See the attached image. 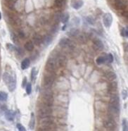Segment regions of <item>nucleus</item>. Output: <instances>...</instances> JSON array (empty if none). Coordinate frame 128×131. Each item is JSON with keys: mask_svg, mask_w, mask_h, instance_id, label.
<instances>
[{"mask_svg": "<svg viewBox=\"0 0 128 131\" xmlns=\"http://www.w3.org/2000/svg\"><path fill=\"white\" fill-rule=\"evenodd\" d=\"M32 39H33V44L37 46H39L40 45H41L42 41V37L39 34L34 35Z\"/></svg>", "mask_w": 128, "mask_h": 131, "instance_id": "19", "label": "nucleus"}, {"mask_svg": "<svg viewBox=\"0 0 128 131\" xmlns=\"http://www.w3.org/2000/svg\"><path fill=\"white\" fill-rule=\"evenodd\" d=\"M66 4V2L65 0H55L54 2V5L56 8H59V9H61Z\"/></svg>", "mask_w": 128, "mask_h": 131, "instance_id": "26", "label": "nucleus"}, {"mask_svg": "<svg viewBox=\"0 0 128 131\" xmlns=\"http://www.w3.org/2000/svg\"><path fill=\"white\" fill-rule=\"evenodd\" d=\"M54 72L48 71L47 73H44L43 77V87L44 88H51L54 84L55 80V75Z\"/></svg>", "mask_w": 128, "mask_h": 131, "instance_id": "5", "label": "nucleus"}, {"mask_svg": "<svg viewBox=\"0 0 128 131\" xmlns=\"http://www.w3.org/2000/svg\"><path fill=\"white\" fill-rule=\"evenodd\" d=\"M59 31V24H54V26L51 27V32L53 34H56L57 32Z\"/></svg>", "mask_w": 128, "mask_h": 131, "instance_id": "37", "label": "nucleus"}, {"mask_svg": "<svg viewBox=\"0 0 128 131\" xmlns=\"http://www.w3.org/2000/svg\"><path fill=\"white\" fill-rule=\"evenodd\" d=\"M30 65V60L28 58H26L23 60V61L21 62V69L23 70H26L29 68V66Z\"/></svg>", "mask_w": 128, "mask_h": 131, "instance_id": "21", "label": "nucleus"}, {"mask_svg": "<svg viewBox=\"0 0 128 131\" xmlns=\"http://www.w3.org/2000/svg\"><path fill=\"white\" fill-rule=\"evenodd\" d=\"M27 83H28V80H27V78L25 76V77L23 78V82H22V88H26V85H27Z\"/></svg>", "mask_w": 128, "mask_h": 131, "instance_id": "42", "label": "nucleus"}, {"mask_svg": "<svg viewBox=\"0 0 128 131\" xmlns=\"http://www.w3.org/2000/svg\"><path fill=\"white\" fill-rule=\"evenodd\" d=\"M16 116V112L13 110H6L5 111V118L9 121H13Z\"/></svg>", "mask_w": 128, "mask_h": 131, "instance_id": "14", "label": "nucleus"}, {"mask_svg": "<svg viewBox=\"0 0 128 131\" xmlns=\"http://www.w3.org/2000/svg\"><path fill=\"white\" fill-rule=\"evenodd\" d=\"M56 61L58 63V65L59 67H63V66H65L67 62V59H66V57L63 55L61 54H58V56L56 57Z\"/></svg>", "mask_w": 128, "mask_h": 131, "instance_id": "12", "label": "nucleus"}, {"mask_svg": "<svg viewBox=\"0 0 128 131\" xmlns=\"http://www.w3.org/2000/svg\"><path fill=\"white\" fill-rule=\"evenodd\" d=\"M108 112L113 116H118L120 113V104H112L109 103L108 106Z\"/></svg>", "mask_w": 128, "mask_h": 131, "instance_id": "6", "label": "nucleus"}, {"mask_svg": "<svg viewBox=\"0 0 128 131\" xmlns=\"http://www.w3.org/2000/svg\"><path fill=\"white\" fill-rule=\"evenodd\" d=\"M122 130L123 131H127L128 130V125H127V121L126 118H123L122 121Z\"/></svg>", "mask_w": 128, "mask_h": 131, "instance_id": "34", "label": "nucleus"}, {"mask_svg": "<svg viewBox=\"0 0 128 131\" xmlns=\"http://www.w3.org/2000/svg\"><path fill=\"white\" fill-rule=\"evenodd\" d=\"M69 17H70V16H69L68 13H63V14H61V21L63 24H66L68 21Z\"/></svg>", "mask_w": 128, "mask_h": 131, "instance_id": "24", "label": "nucleus"}, {"mask_svg": "<svg viewBox=\"0 0 128 131\" xmlns=\"http://www.w3.org/2000/svg\"><path fill=\"white\" fill-rule=\"evenodd\" d=\"M114 5L115 7L118 10H124L127 7V2L126 0H115Z\"/></svg>", "mask_w": 128, "mask_h": 131, "instance_id": "11", "label": "nucleus"}, {"mask_svg": "<svg viewBox=\"0 0 128 131\" xmlns=\"http://www.w3.org/2000/svg\"><path fill=\"white\" fill-rule=\"evenodd\" d=\"M2 19V14H1V12H0V20Z\"/></svg>", "mask_w": 128, "mask_h": 131, "instance_id": "49", "label": "nucleus"}, {"mask_svg": "<svg viewBox=\"0 0 128 131\" xmlns=\"http://www.w3.org/2000/svg\"><path fill=\"white\" fill-rule=\"evenodd\" d=\"M37 71L35 68H32L31 70V74H30V78H31V80L32 82H34L36 80V78H37Z\"/></svg>", "mask_w": 128, "mask_h": 131, "instance_id": "28", "label": "nucleus"}, {"mask_svg": "<svg viewBox=\"0 0 128 131\" xmlns=\"http://www.w3.org/2000/svg\"><path fill=\"white\" fill-rule=\"evenodd\" d=\"M42 97L43 105L52 106L54 97H53V92L51 90V88H44L43 87L42 89Z\"/></svg>", "mask_w": 128, "mask_h": 131, "instance_id": "2", "label": "nucleus"}, {"mask_svg": "<svg viewBox=\"0 0 128 131\" xmlns=\"http://www.w3.org/2000/svg\"><path fill=\"white\" fill-rule=\"evenodd\" d=\"M121 35L124 37H128V29L127 28H122L121 29Z\"/></svg>", "mask_w": 128, "mask_h": 131, "instance_id": "38", "label": "nucleus"}, {"mask_svg": "<svg viewBox=\"0 0 128 131\" xmlns=\"http://www.w3.org/2000/svg\"><path fill=\"white\" fill-rule=\"evenodd\" d=\"M106 58V61H107L108 63H113L114 60V58H113V54H111V53H109L105 57Z\"/></svg>", "mask_w": 128, "mask_h": 131, "instance_id": "32", "label": "nucleus"}, {"mask_svg": "<svg viewBox=\"0 0 128 131\" xmlns=\"http://www.w3.org/2000/svg\"><path fill=\"white\" fill-rule=\"evenodd\" d=\"M18 37L21 38V39H23L24 37H26V34H25V32L23 31V30H19L18 31Z\"/></svg>", "mask_w": 128, "mask_h": 131, "instance_id": "41", "label": "nucleus"}, {"mask_svg": "<svg viewBox=\"0 0 128 131\" xmlns=\"http://www.w3.org/2000/svg\"><path fill=\"white\" fill-rule=\"evenodd\" d=\"M105 76L109 81H113V80H115L117 78L116 73L114 71L106 72Z\"/></svg>", "mask_w": 128, "mask_h": 131, "instance_id": "18", "label": "nucleus"}, {"mask_svg": "<svg viewBox=\"0 0 128 131\" xmlns=\"http://www.w3.org/2000/svg\"><path fill=\"white\" fill-rule=\"evenodd\" d=\"M110 103L112 104H120V97L118 95L115 94H113L110 100Z\"/></svg>", "mask_w": 128, "mask_h": 131, "instance_id": "25", "label": "nucleus"}, {"mask_svg": "<svg viewBox=\"0 0 128 131\" xmlns=\"http://www.w3.org/2000/svg\"><path fill=\"white\" fill-rule=\"evenodd\" d=\"M127 95H128V92L127 90H123L122 92V99L124 100H125L127 98Z\"/></svg>", "mask_w": 128, "mask_h": 131, "instance_id": "40", "label": "nucleus"}, {"mask_svg": "<svg viewBox=\"0 0 128 131\" xmlns=\"http://www.w3.org/2000/svg\"><path fill=\"white\" fill-rule=\"evenodd\" d=\"M83 4H84L83 0H72L71 2L72 7L74 9H76V10L83 7Z\"/></svg>", "mask_w": 128, "mask_h": 131, "instance_id": "15", "label": "nucleus"}, {"mask_svg": "<svg viewBox=\"0 0 128 131\" xmlns=\"http://www.w3.org/2000/svg\"><path fill=\"white\" fill-rule=\"evenodd\" d=\"M40 123L41 125V128L40 130H51L52 128V125H54V118H52V117L50 116L46 117H43V118H40Z\"/></svg>", "mask_w": 128, "mask_h": 131, "instance_id": "4", "label": "nucleus"}, {"mask_svg": "<svg viewBox=\"0 0 128 131\" xmlns=\"http://www.w3.org/2000/svg\"><path fill=\"white\" fill-rule=\"evenodd\" d=\"M35 125V117H34V114L33 113L31 114V118L30 121V123H29V128L30 130H33Z\"/></svg>", "mask_w": 128, "mask_h": 131, "instance_id": "27", "label": "nucleus"}, {"mask_svg": "<svg viewBox=\"0 0 128 131\" xmlns=\"http://www.w3.org/2000/svg\"><path fill=\"white\" fill-rule=\"evenodd\" d=\"M3 80L8 86L9 91L14 92L16 88V76L13 72V73H10L9 72L6 71L3 74Z\"/></svg>", "mask_w": 128, "mask_h": 131, "instance_id": "1", "label": "nucleus"}, {"mask_svg": "<svg viewBox=\"0 0 128 131\" xmlns=\"http://www.w3.org/2000/svg\"><path fill=\"white\" fill-rule=\"evenodd\" d=\"M6 49L9 50L10 51H16V47L14 45H12V44H10V43H8V44H6Z\"/></svg>", "mask_w": 128, "mask_h": 131, "instance_id": "33", "label": "nucleus"}, {"mask_svg": "<svg viewBox=\"0 0 128 131\" xmlns=\"http://www.w3.org/2000/svg\"><path fill=\"white\" fill-rule=\"evenodd\" d=\"M103 126L108 130H114L117 128V124L115 121L112 118H108L104 121L103 122Z\"/></svg>", "mask_w": 128, "mask_h": 131, "instance_id": "10", "label": "nucleus"}, {"mask_svg": "<svg viewBox=\"0 0 128 131\" xmlns=\"http://www.w3.org/2000/svg\"><path fill=\"white\" fill-rule=\"evenodd\" d=\"M34 44L31 41H28L25 44V45H24V48L26 50L28 51H33V49H34Z\"/></svg>", "mask_w": 128, "mask_h": 131, "instance_id": "23", "label": "nucleus"}, {"mask_svg": "<svg viewBox=\"0 0 128 131\" xmlns=\"http://www.w3.org/2000/svg\"><path fill=\"white\" fill-rule=\"evenodd\" d=\"M52 40H53V37H52V36H51V35L47 34L45 35L42 37V42L45 46H49L51 43Z\"/></svg>", "mask_w": 128, "mask_h": 131, "instance_id": "16", "label": "nucleus"}, {"mask_svg": "<svg viewBox=\"0 0 128 131\" xmlns=\"http://www.w3.org/2000/svg\"><path fill=\"white\" fill-rule=\"evenodd\" d=\"M94 47L97 51H101L104 48V45L101 40L99 39H95L94 40Z\"/></svg>", "mask_w": 128, "mask_h": 131, "instance_id": "13", "label": "nucleus"}, {"mask_svg": "<svg viewBox=\"0 0 128 131\" xmlns=\"http://www.w3.org/2000/svg\"><path fill=\"white\" fill-rule=\"evenodd\" d=\"M122 16L127 18V11H124V12H122Z\"/></svg>", "mask_w": 128, "mask_h": 131, "instance_id": "45", "label": "nucleus"}, {"mask_svg": "<svg viewBox=\"0 0 128 131\" xmlns=\"http://www.w3.org/2000/svg\"><path fill=\"white\" fill-rule=\"evenodd\" d=\"M77 37L79 42L82 43V44H85V42H87V40L89 38L88 36L87 35L84 34V33H79Z\"/></svg>", "mask_w": 128, "mask_h": 131, "instance_id": "20", "label": "nucleus"}, {"mask_svg": "<svg viewBox=\"0 0 128 131\" xmlns=\"http://www.w3.org/2000/svg\"><path fill=\"white\" fill-rule=\"evenodd\" d=\"M16 51L17 52V54H18V55H20V56H22V55L24 54V51H23V50L21 48H20V47H19V48H16Z\"/></svg>", "mask_w": 128, "mask_h": 131, "instance_id": "43", "label": "nucleus"}, {"mask_svg": "<svg viewBox=\"0 0 128 131\" xmlns=\"http://www.w3.org/2000/svg\"><path fill=\"white\" fill-rule=\"evenodd\" d=\"M11 40L14 41V42L16 43L17 42V37H16V35L14 33H11Z\"/></svg>", "mask_w": 128, "mask_h": 131, "instance_id": "44", "label": "nucleus"}, {"mask_svg": "<svg viewBox=\"0 0 128 131\" xmlns=\"http://www.w3.org/2000/svg\"><path fill=\"white\" fill-rule=\"evenodd\" d=\"M6 1H9V0H6Z\"/></svg>", "mask_w": 128, "mask_h": 131, "instance_id": "50", "label": "nucleus"}, {"mask_svg": "<svg viewBox=\"0 0 128 131\" xmlns=\"http://www.w3.org/2000/svg\"><path fill=\"white\" fill-rule=\"evenodd\" d=\"M59 45L62 48L73 49L75 47V43L73 41H72L70 39H67V38H62L59 41Z\"/></svg>", "mask_w": 128, "mask_h": 131, "instance_id": "8", "label": "nucleus"}, {"mask_svg": "<svg viewBox=\"0 0 128 131\" xmlns=\"http://www.w3.org/2000/svg\"><path fill=\"white\" fill-rule=\"evenodd\" d=\"M51 113H52V109H51V106L42 104V106H40V109L38 111V116L40 118L49 116L51 115Z\"/></svg>", "mask_w": 128, "mask_h": 131, "instance_id": "7", "label": "nucleus"}, {"mask_svg": "<svg viewBox=\"0 0 128 131\" xmlns=\"http://www.w3.org/2000/svg\"><path fill=\"white\" fill-rule=\"evenodd\" d=\"M8 99V94L5 92H0V101H6Z\"/></svg>", "mask_w": 128, "mask_h": 131, "instance_id": "31", "label": "nucleus"}, {"mask_svg": "<svg viewBox=\"0 0 128 131\" xmlns=\"http://www.w3.org/2000/svg\"><path fill=\"white\" fill-rule=\"evenodd\" d=\"M59 53H56L55 55L51 56L46 63V69L50 72H54L59 68V65L56 61V57Z\"/></svg>", "mask_w": 128, "mask_h": 131, "instance_id": "3", "label": "nucleus"}, {"mask_svg": "<svg viewBox=\"0 0 128 131\" xmlns=\"http://www.w3.org/2000/svg\"><path fill=\"white\" fill-rule=\"evenodd\" d=\"M66 27H67V25H66V24H65L64 26H63V27H62V29H61V30H66Z\"/></svg>", "mask_w": 128, "mask_h": 131, "instance_id": "48", "label": "nucleus"}, {"mask_svg": "<svg viewBox=\"0 0 128 131\" xmlns=\"http://www.w3.org/2000/svg\"><path fill=\"white\" fill-rule=\"evenodd\" d=\"M61 13L60 12H57L56 14L54 15V21L57 24H59V23L61 21Z\"/></svg>", "mask_w": 128, "mask_h": 131, "instance_id": "35", "label": "nucleus"}, {"mask_svg": "<svg viewBox=\"0 0 128 131\" xmlns=\"http://www.w3.org/2000/svg\"><path fill=\"white\" fill-rule=\"evenodd\" d=\"M103 23L106 28H110L113 23V16L110 13H106L103 16Z\"/></svg>", "mask_w": 128, "mask_h": 131, "instance_id": "9", "label": "nucleus"}, {"mask_svg": "<svg viewBox=\"0 0 128 131\" xmlns=\"http://www.w3.org/2000/svg\"><path fill=\"white\" fill-rule=\"evenodd\" d=\"M2 110H4V111H6V110H7V108H6V106L4 105V106H2Z\"/></svg>", "mask_w": 128, "mask_h": 131, "instance_id": "47", "label": "nucleus"}, {"mask_svg": "<svg viewBox=\"0 0 128 131\" xmlns=\"http://www.w3.org/2000/svg\"><path fill=\"white\" fill-rule=\"evenodd\" d=\"M86 20H87V22L89 23V24H90L91 26H94L95 23H96V20H95V18H94L92 16H87V17H86Z\"/></svg>", "mask_w": 128, "mask_h": 131, "instance_id": "29", "label": "nucleus"}, {"mask_svg": "<svg viewBox=\"0 0 128 131\" xmlns=\"http://www.w3.org/2000/svg\"><path fill=\"white\" fill-rule=\"evenodd\" d=\"M16 127H17L18 130L19 131H26V128H25V127H24V126H23V125H22L21 123H17Z\"/></svg>", "mask_w": 128, "mask_h": 131, "instance_id": "39", "label": "nucleus"}, {"mask_svg": "<svg viewBox=\"0 0 128 131\" xmlns=\"http://www.w3.org/2000/svg\"><path fill=\"white\" fill-rule=\"evenodd\" d=\"M124 50H125V51H127V43L124 44Z\"/></svg>", "mask_w": 128, "mask_h": 131, "instance_id": "46", "label": "nucleus"}, {"mask_svg": "<svg viewBox=\"0 0 128 131\" xmlns=\"http://www.w3.org/2000/svg\"><path fill=\"white\" fill-rule=\"evenodd\" d=\"M68 35L71 37H76L78 35V34L80 33V30L76 28H73L70 30V31L68 32Z\"/></svg>", "mask_w": 128, "mask_h": 131, "instance_id": "22", "label": "nucleus"}, {"mask_svg": "<svg viewBox=\"0 0 128 131\" xmlns=\"http://www.w3.org/2000/svg\"><path fill=\"white\" fill-rule=\"evenodd\" d=\"M26 91L27 94H28V95L32 93V84L30 83H27L26 86Z\"/></svg>", "mask_w": 128, "mask_h": 131, "instance_id": "36", "label": "nucleus"}, {"mask_svg": "<svg viewBox=\"0 0 128 131\" xmlns=\"http://www.w3.org/2000/svg\"><path fill=\"white\" fill-rule=\"evenodd\" d=\"M117 88H118V83L116 82H114V80L111 81V83L110 84H108V90L109 92L114 93L115 92H116Z\"/></svg>", "mask_w": 128, "mask_h": 131, "instance_id": "17", "label": "nucleus"}, {"mask_svg": "<svg viewBox=\"0 0 128 131\" xmlns=\"http://www.w3.org/2000/svg\"><path fill=\"white\" fill-rule=\"evenodd\" d=\"M96 62L98 65H101L106 63L105 57H99L96 60Z\"/></svg>", "mask_w": 128, "mask_h": 131, "instance_id": "30", "label": "nucleus"}]
</instances>
